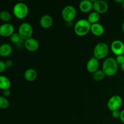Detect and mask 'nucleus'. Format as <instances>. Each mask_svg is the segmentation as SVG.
<instances>
[{"instance_id": "nucleus-1", "label": "nucleus", "mask_w": 124, "mask_h": 124, "mask_svg": "<svg viewBox=\"0 0 124 124\" xmlns=\"http://www.w3.org/2000/svg\"><path fill=\"white\" fill-rule=\"evenodd\" d=\"M118 70V64L116 59L111 57L106 58L102 64V70L105 75L112 76L116 75Z\"/></svg>"}, {"instance_id": "nucleus-2", "label": "nucleus", "mask_w": 124, "mask_h": 124, "mask_svg": "<svg viewBox=\"0 0 124 124\" xmlns=\"http://www.w3.org/2000/svg\"><path fill=\"white\" fill-rule=\"evenodd\" d=\"M92 24L86 19H81L78 21L74 26V31L76 35L79 36L87 35L91 30Z\"/></svg>"}, {"instance_id": "nucleus-3", "label": "nucleus", "mask_w": 124, "mask_h": 124, "mask_svg": "<svg viewBox=\"0 0 124 124\" xmlns=\"http://www.w3.org/2000/svg\"><path fill=\"white\" fill-rule=\"evenodd\" d=\"M29 7L26 4L19 2L16 4L13 8V15L18 19H24L29 13Z\"/></svg>"}, {"instance_id": "nucleus-4", "label": "nucleus", "mask_w": 124, "mask_h": 124, "mask_svg": "<svg viewBox=\"0 0 124 124\" xmlns=\"http://www.w3.org/2000/svg\"><path fill=\"white\" fill-rule=\"evenodd\" d=\"M109 52V47L105 42L97 44L93 50L94 57L98 59H102L106 58Z\"/></svg>"}, {"instance_id": "nucleus-5", "label": "nucleus", "mask_w": 124, "mask_h": 124, "mask_svg": "<svg viewBox=\"0 0 124 124\" xmlns=\"http://www.w3.org/2000/svg\"><path fill=\"white\" fill-rule=\"evenodd\" d=\"M33 30L31 24L29 23H23L19 25L18 29V33L21 38L24 41H26L29 38H31Z\"/></svg>"}, {"instance_id": "nucleus-6", "label": "nucleus", "mask_w": 124, "mask_h": 124, "mask_svg": "<svg viewBox=\"0 0 124 124\" xmlns=\"http://www.w3.org/2000/svg\"><path fill=\"white\" fill-rule=\"evenodd\" d=\"M62 17L66 23L71 22L76 16V10L73 6H67L62 10Z\"/></svg>"}, {"instance_id": "nucleus-7", "label": "nucleus", "mask_w": 124, "mask_h": 124, "mask_svg": "<svg viewBox=\"0 0 124 124\" xmlns=\"http://www.w3.org/2000/svg\"><path fill=\"white\" fill-rule=\"evenodd\" d=\"M122 104V98L119 95H114L109 99L107 103V106L110 111H113L119 110Z\"/></svg>"}, {"instance_id": "nucleus-8", "label": "nucleus", "mask_w": 124, "mask_h": 124, "mask_svg": "<svg viewBox=\"0 0 124 124\" xmlns=\"http://www.w3.org/2000/svg\"><path fill=\"white\" fill-rule=\"evenodd\" d=\"M109 6L107 2L102 0L93 1V9L99 14H104L108 10Z\"/></svg>"}, {"instance_id": "nucleus-9", "label": "nucleus", "mask_w": 124, "mask_h": 124, "mask_svg": "<svg viewBox=\"0 0 124 124\" xmlns=\"http://www.w3.org/2000/svg\"><path fill=\"white\" fill-rule=\"evenodd\" d=\"M14 33V26L10 23H4L0 26V35L3 37H10Z\"/></svg>"}, {"instance_id": "nucleus-10", "label": "nucleus", "mask_w": 124, "mask_h": 124, "mask_svg": "<svg viewBox=\"0 0 124 124\" xmlns=\"http://www.w3.org/2000/svg\"><path fill=\"white\" fill-rule=\"evenodd\" d=\"M111 51L116 56L124 54V43L120 40H115L111 43Z\"/></svg>"}, {"instance_id": "nucleus-11", "label": "nucleus", "mask_w": 124, "mask_h": 124, "mask_svg": "<svg viewBox=\"0 0 124 124\" xmlns=\"http://www.w3.org/2000/svg\"><path fill=\"white\" fill-rule=\"evenodd\" d=\"M24 46H25V48L30 52H35L38 49L39 47L38 41L36 39L33 38L28 39L26 41H25Z\"/></svg>"}, {"instance_id": "nucleus-12", "label": "nucleus", "mask_w": 124, "mask_h": 124, "mask_svg": "<svg viewBox=\"0 0 124 124\" xmlns=\"http://www.w3.org/2000/svg\"><path fill=\"white\" fill-rule=\"evenodd\" d=\"M99 61L95 57H92L88 60L87 64V69L90 73H94L98 70Z\"/></svg>"}, {"instance_id": "nucleus-13", "label": "nucleus", "mask_w": 124, "mask_h": 124, "mask_svg": "<svg viewBox=\"0 0 124 124\" xmlns=\"http://www.w3.org/2000/svg\"><path fill=\"white\" fill-rule=\"evenodd\" d=\"M79 7L81 12L88 13L93 8V2L90 0H83L80 2Z\"/></svg>"}, {"instance_id": "nucleus-14", "label": "nucleus", "mask_w": 124, "mask_h": 124, "mask_svg": "<svg viewBox=\"0 0 124 124\" xmlns=\"http://www.w3.org/2000/svg\"><path fill=\"white\" fill-rule=\"evenodd\" d=\"M40 25L43 29H47L50 27L53 23L52 17L49 15H44L40 19Z\"/></svg>"}, {"instance_id": "nucleus-15", "label": "nucleus", "mask_w": 124, "mask_h": 124, "mask_svg": "<svg viewBox=\"0 0 124 124\" xmlns=\"http://www.w3.org/2000/svg\"><path fill=\"white\" fill-rule=\"evenodd\" d=\"M90 31L95 36H101L104 33L105 29L102 24L99 23H96V24H92Z\"/></svg>"}, {"instance_id": "nucleus-16", "label": "nucleus", "mask_w": 124, "mask_h": 124, "mask_svg": "<svg viewBox=\"0 0 124 124\" xmlns=\"http://www.w3.org/2000/svg\"><path fill=\"white\" fill-rule=\"evenodd\" d=\"M12 53V47L8 43H4L0 46V55L2 57H7Z\"/></svg>"}, {"instance_id": "nucleus-17", "label": "nucleus", "mask_w": 124, "mask_h": 124, "mask_svg": "<svg viewBox=\"0 0 124 124\" xmlns=\"http://www.w3.org/2000/svg\"><path fill=\"white\" fill-rule=\"evenodd\" d=\"M24 76L26 81L32 82L37 78V72L33 69H29L25 71Z\"/></svg>"}, {"instance_id": "nucleus-18", "label": "nucleus", "mask_w": 124, "mask_h": 124, "mask_svg": "<svg viewBox=\"0 0 124 124\" xmlns=\"http://www.w3.org/2000/svg\"><path fill=\"white\" fill-rule=\"evenodd\" d=\"M11 86V82L6 76L1 75L0 76V88L2 90H9Z\"/></svg>"}, {"instance_id": "nucleus-19", "label": "nucleus", "mask_w": 124, "mask_h": 124, "mask_svg": "<svg viewBox=\"0 0 124 124\" xmlns=\"http://www.w3.org/2000/svg\"><path fill=\"white\" fill-rule=\"evenodd\" d=\"M100 19V14L96 12H92L89 14L87 20L91 24L98 23Z\"/></svg>"}, {"instance_id": "nucleus-20", "label": "nucleus", "mask_w": 124, "mask_h": 124, "mask_svg": "<svg viewBox=\"0 0 124 124\" xmlns=\"http://www.w3.org/2000/svg\"><path fill=\"white\" fill-rule=\"evenodd\" d=\"M105 76V73L102 70H98L94 73H93V78L96 81H102L104 79Z\"/></svg>"}, {"instance_id": "nucleus-21", "label": "nucleus", "mask_w": 124, "mask_h": 124, "mask_svg": "<svg viewBox=\"0 0 124 124\" xmlns=\"http://www.w3.org/2000/svg\"><path fill=\"white\" fill-rule=\"evenodd\" d=\"M0 18L2 21L5 22L6 23H8V22L11 20L12 16H11L10 13L8 12V11L3 10L1 11L0 13Z\"/></svg>"}, {"instance_id": "nucleus-22", "label": "nucleus", "mask_w": 124, "mask_h": 124, "mask_svg": "<svg viewBox=\"0 0 124 124\" xmlns=\"http://www.w3.org/2000/svg\"><path fill=\"white\" fill-rule=\"evenodd\" d=\"M9 106L8 100L4 96L0 97V108L1 109H6Z\"/></svg>"}, {"instance_id": "nucleus-23", "label": "nucleus", "mask_w": 124, "mask_h": 124, "mask_svg": "<svg viewBox=\"0 0 124 124\" xmlns=\"http://www.w3.org/2000/svg\"><path fill=\"white\" fill-rule=\"evenodd\" d=\"M10 39L11 42H13V43L14 44H16L22 39L20 35H19L18 33H14L10 37Z\"/></svg>"}, {"instance_id": "nucleus-24", "label": "nucleus", "mask_w": 124, "mask_h": 124, "mask_svg": "<svg viewBox=\"0 0 124 124\" xmlns=\"http://www.w3.org/2000/svg\"><path fill=\"white\" fill-rule=\"evenodd\" d=\"M115 59H116L117 64H120V65H122V64L124 63V54H122V55L117 56Z\"/></svg>"}, {"instance_id": "nucleus-25", "label": "nucleus", "mask_w": 124, "mask_h": 124, "mask_svg": "<svg viewBox=\"0 0 124 124\" xmlns=\"http://www.w3.org/2000/svg\"><path fill=\"white\" fill-rule=\"evenodd\" d=\"M111 115L115 119H119L120 118V116H121V111L119 110H115V111H112Z\"/></svg>"}, {"instance_id": "nucleus-26", "label": "nucleus", "mask_w": 124, "mask_h": 124, "mask_svg": "<svg viewBox=\"0 0 124 124\" xmlns=\"http://www.w3.org/2000/svg\"><path fill=\"white\" fill-rule=\"evenodd\" d=\"M6 68H7V66H6L5 62L1 61H0V72H4L6 70Z\"/></svg>"}, {"instance_id": "nucleus-27", "label": "nucleus", "mask_w": 124, "mask_h": 124, "mask_svg": "<svg viewBox=\"0 0 124 124\" xmlns=\"http://www.w3.org/2000/svg\"><path fill=\"white\" fill-rule=\"evenodd\" d=\"M24 43H25V41H24V40L21 39L20 41H19V42H18V43L16 44V47L18 48H23V47H25V46H24Z\"/></svg>"}, {"instance_id": "nucleus-28", "label": "nucleus", "mask_w": 124, "mask_h": 124, "mask_svg": "<svg viewBox=\"0 0 124 124\" xmlns=\"http://www.w3.org/2000/svg\"><path fill=\"white\" fill-rule=\"evenodd\" d=\"M5 63H6V66H7V67H8V68L11 67L13 64V61H12V60H10V59H8V60H7L6 62H5Z\"/></svg>"}, {"instance_id": "nucleus-29", "label": "nucleus", "mask_w": 124, "mask_h": 124, "mask_svg": "<svg viewBox=\"0 0 124 124\" xmlns=\"http://www.w3.org/2000/svg\"><path fill=\"white\" fill-rule=\"evenodd\" d=\"M11 93L10 91L9 90H3V95L5 98H7V97L10 96Z\"/></svg>"}, {"instance_id": "nucleus-30", "label": "nucleus", "mask_w": 124, "mask_h": 124, "mask_svg": "<svg viewBox=\"0 0 124 124\" xmlns=\"http://www.w3.org/2000/svg\"><path fill=\"white\" fill-rule=\"evenodd\" d=\"M120 119L121 120L124 124V110H122L121 111V116H120Z\"/></svg>"}, {"instance_id": "nucleus-31", "label": "nucleus", "mask_w": 124, "mask_h": 124, "mask_svg": "<svg viewBox=\"0 0 124 124\" xmlns=\"http://www.w3.org/2000/svg\"><path fill=\"white\" fill-rule=\"evenodd\" d=\"M73 24V21L68 22V23H67V25L68 27H72Z\"/></svg>"}, {"instance_id": "nucleus-32", "label": "nucleus", "mask_w": 124, "mask_h": 124, "mask_svg": "<svg viewBox=\"0 0 124 124\" xmlns=\"http://www.w3.org/2000/svg\"><path fill=\"white\" fill-rule=\"evenodd\" d=\"M124 0H115V2H118V3H121L122 4V2H124Z\"/></svg>"}, {"instance_id": "nucleus-33", "label": "nucleus", "mask_w": 124, "mask_h": 124, "mask_svg": "<svg viewBox=\"0 0 124 124\" xmlns=\"http://www.w3.org/2000/svg\"><path fill=\"white\" fill-rule=\"evenodd\" d=\"M121 70H122V71L124 72V64H122V65H121Z\"/></svg>"}, {"instance_id": "nucleus-34", "label": "nucleus", "mask_w": 124, "mask_h": 124, "mask_svg": "<svg viewBox=\"0 0 124 124\" xmlns=\"http://www.w3.org/2000/svg\"><path fill=\"white\" fill-rule=\"evenodd\" d=\"M122 29L124 32V21L123 22V23H122Z\"/></svg>"}, {"instance_id": "nucleus-35", "label": "nucleus", "mask_w": 124, "mask_h": 124, "mask_svg": "<svg viewBox=\"0 0 124 124\" xmlns=\"http://www.w3.org/2000/svg\"><path fill=\"white\" fill-rule=\"evenodd\" d=\"M121 5H122V8H123V9L124 10V2H122V4H121Z\"/></svg>"}, {"instance_id": "nucleus-36", "label": "nucleus", "mask_w": 124, "mask_h": 124, "mask_svg": "<svg viewBox=\"0 0 124 124\" xmlns=\"http://www.w3.org/2000/svg\"></svg>"}, {"instance_id": "nucleus-37", "label": "nucleus", "mask_w": 124, "mask_h": 124, "mask_svg": "<svg viewBox=\"0 0 124 124\" xmlns=\"http://www.w3.org/2000/svg\"></svg>"}]
</instances>
